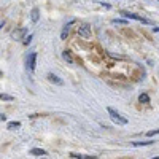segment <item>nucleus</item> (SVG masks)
I'll use <instances>...</instances> for the list:
<instances>
[{
	"label": "nucleus",
	"instance_id": "f257e3e1",
	"mask_svg": "<svg viewBox=\"0 0 159 159\" xmlns=\"http://www.w3.org/2000/svg\"><path fill=\"white\" fill-rule=\"evenodd\" d=\"M107 111L110 113V116H111V119H113L115 123H118V124H123V126H126V124L129 123V121H127V119H126L124 116H121L119 113H116L113 108H110V107H108V108H107Z\"/></svg>",
	"mask_w": 159,
	"mask_h": 159
},
{
	"label": "nucleus",
	"instance_id": "f03ea898",
	"mask_svg": "<svg viewBox=\"0 0 159 159\" xmlns=\"http://www.w3.org/2000/svg\"><path fill=\"white\" fill-rule=\"evenodd\" d=\"M91 34H92V30H91V25L89 24H81L80 25V29H78V35L80 37H83V38H89L91 37Z\"/></svg>",
	"mask_w": 159,
	"mask_h": 159
},
{
	"label": "nucleus",
	"instance_id": "7ed1b4c3",
	"mask_svg": "<svg viewBox=\"0 0 159 159\" xmlns=\"http://www.w3.org/2000/svg\"><path fill=\"white\" fill-rule=\"evenodd\" d=\"M121 15L126 16V18H129V19H137V21H140V22H143V24H148L147 19H143V18H140V16H137V15H132V13H129V11H121Z\"/></svg>",
	"mask_w": 159,
	"mask_h": 159
},
{
	"label": "nucleus",
	"instance_id": "20e7f679",
	"mask_svg": "<svg viewBox=\"0 0 159 159\" xmlns=\"http://www.w3.org/2000/svg\"><path fill=\"white\" fill-rule=\"evenodd\" d=\"M35 61H37V52H32V54H29V59H27V67L30 72L35 70Z\"/></svg>",
	"mask_w": 159,
	"mask_h": 159
},
{
	"label": "nucleus",
	"instance_id": "39448f33",
	"mask_svg": "<svg viewBox=\"0 0 159 159\" xmlns=\"http://www.w3.org/2000/svg\"><path fill=\"white\" fill-rule=\"evenodd\" d=\"M48 80L51 83H56V84H59V86H64V81L59 78V76H56V75H52V73H49L48 75Z\"/></svg>",
	"mask_w": 159,
	"mask_h": 159
},
{
	"label": "nucleus",
	"instance_id": "423d86ee",
	"mask_svg": "<svg viewBox=\"0 0 159 159\" xmlns=\"http://www.w3.org/2000/svg\"><path fill=\"white\" fill-rule=\"evenodd\" d=\"M30 16H32V22H38V18H40V16H38V10H37V8L32 10Z\"/></svg>",
	"mask_w": 159,
	"mask_h": 159
},
{
	"label": "nucleus",
	"instance_id": "0eeeda50",
	"mask_svg": "<svg viewBox=\"0 0 159 159\" xmlns=\"http://www.w3.org/2000/svg\"><path fill=\"white\" fill-rule=\"evenodd\" d=\"M151 143H154V142H132V145L134 147H147V145H151Z\"/></svg>",
	"mask_w": 159,
	"mask_h": 159
},
{
	"label": "nucleus",
	"instance_id": "6e6552de",
	"mask_svg": "<svg viewBox=\"0 0 159 159\" xmlns=\"http://www.w3.org/2000/svg\"><path fill=\"white\" fill-rule=\"evenodd\" d=\"M139 102H140V103H148V102H150V97H148L147 94H140V96H139Z\"/></svg>",
	"mask_w": 159,
	"mask_h": 159
},
{
	"label": "nucleus",
	"instance_id": "1a4fd4ad",
	"mask_svg": "<svg viewBox=\"0 0 159 159\" xmlns=\"http://www.w3.org/2000/svg\"><path fill=\"white\" fill-rule=\"evenodd\" d=\"M30 154H42L43 156V154H46V151L42 150V148H32L30 150Z\"/></svg>",
	"mask_w": 159,
	"mask_h": 159
},
{
	"label": "nucleus",
	"instance_id": "9d476101",
	"mask_svg": "<svg viewBox=\"0 0 159 159\" xmlns=\"http://www.w3.org/2000/svg\"><path fill=\"white\" fill-rule=\"evenodd\" d=\"M0 100H8V102H13L15 97L13 96H8V94H0Z\"/></svg>",
	"mask_w": 159,
	"mask_h": 159
},
{
	"label": "nucleus",
	"instance_id": "9b49d317",
	"mask_svg": "<svg viewBox=\"0 0 159 159\" xmlns=\"http://www.w3.org/2000/svg\"><path fill=\"white\" fill-rule=\"evenodd\" d=\"M25 34V29H21L19 32H13V38H21Z\"/></svg>",
	"mask_w": 159,
	"mask_h": 159
},
{
	"label": "nucleus",
	"instance_id": "f8f14e48",
	"mask_svg": "<svg viewBox=\"0 0 159 159\" xmlns=\"http://www.w3.org/2000/svg\"><path fill=\"white\" fill-rule=\"evenodd\" d=\"M67 35H69V25H65L64 30H62V34H61V38H62V40L67 38Z\"/></svg>",
	"mask_w": 159,
	"mask_h": 159
},
{
	"label": "nucleus",
	"instance_id": "ddd939ff",
	"mask_svg": "<svg viewBox=\"0 0 159 159\" xmlns=\"http://www.w3.org/2000/svg\"><path fill=\"white\" fill-rule=\"evenodd\" d=\"M62 56H64V59L67 61V62H72V56H70V52H69V51H64V54H62Z\"/></svg>",
	"mask_w": 159,
	"mask_h": 159
},
{
	"label": "nucleus",
	"instance_id": "4468645a",
	"mask_svg": "<svg viewBox=\"0 0 159 159\" xmlns=\"http://www.w3.org/2000/svg\"><path fill=\"white\" fill-rule=\"evenodd\" d=\"M19 126H21V123H18V121L16 123H10L8 124V129H18Z\"/></svg>",
	"mask_w": 159,
	"mask_h": 159
},
{
	"label": "nucleus",
	"instance_id": "2eb2a0df",
	"mask_svg": "<svg viewBox=\"0 0 159 159\" xmlns=\"http://www.w3.org/2000/svg\"><path fill=\"white\" fill-rule=\"evenodd\" d=\"M30 40H32V35L25 37V40H24V45H29V43H30Z\"/></svg>",
	"mask_w": 159,
	"mask_h": 159
},
{
	"label": "nucleus",
	"instance_id": "dca6fc26",
	"mask_svg": "<svg viewBox=\"0 0 159 159\" xmlns=\"http://www.w3.org/2000/svg\"><path fill=\"white\" fill-rule=\"evenodd\" d=\"M113 24H126V21H123V19H113Z\"/></svg>",
	"mask_w": 159,
	"mask_h": 159
},
{
	"label": "nucleus",
	"instance_id": "f3484780",
	"mask_svg": "<svg viewBox=\"0 0 159 159\" xmlns=\"http://www.w3.org/2000/svg\"><path fill=\"white\" fill-rule=\"evenodd\" d=\"M157 132H159L157 129H156V130H151V132H148V135H150V137H153V135H157Z\"/></svg>",
	"mask_w": 159,
	"mask_h": 159
},
{
	"label": "nucleus",
	"instance_id": "a211bd4d",
	"mask_svg": "<svg viewBox=\"0 0 159 159\" xmlns=\"http://www.w3.org/2000/svg\"><path fill=\"white\" fill-rule=\"evenodd\" d=\"M5 119H7V118H5V115H0V121H5Z\"/></svg>",
	"mask_w": 159,
	"mask_h": 159
},
{
	"label": "nucleus",
	"instance_id": "6ab92c4d",
	"mask_svg": "<svg viewBox=\"0 0 159 159\" xmlns=\"http://www.w3.org/2000/svg\"><path fill=\"white\" fill-rule=\"evenodd\" d=\"M2 76H3V72H2V70H0V78H2Z\"/></svg>",
	"mask_w": 159,
	"mask_h": 159
}]
</instances>
